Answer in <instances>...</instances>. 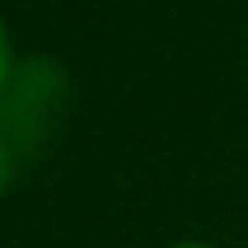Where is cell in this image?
<instances>
[{"label":"cell","instance_id":"obj_1","mask_svg":"<svg viewBox=\"0 0 248 248\" xmlns=\"http://www.w3.org/2000/svg\"><path fill=\"white\" fill-rule=\"evenodd\" d=\"M9 174H13V153H9V144L0 140V192H4V183H9Z\"/></svg>","mask_w":248,"mask_h":248},{"label":"cell","instance_id":"obj_2","mask_svg":"<svg viewBox=\"0 0 248 248\" xmlns=\"http://www.w3.org/2000/svg\"><path fill=\"white\" fill-rule=\"evenodd\" d=\"M9 78V35H4V22H0V87Z\"/></svg>","mask_w":248,"mask_h":248},{"label":"cell","instance_id":"obj_3","mask_svg":"<svg viewBox=\"0 0 248 248\" xmlns=\"http://www.w3.org/2000/svg\"><path fill=\"white\" fill-rule=\"evenodd\" d=\"M174 248H209V244H201V240H183V244H174Z\"/></svg>","mask_w":248,"mask_h":248}]
</instances>
